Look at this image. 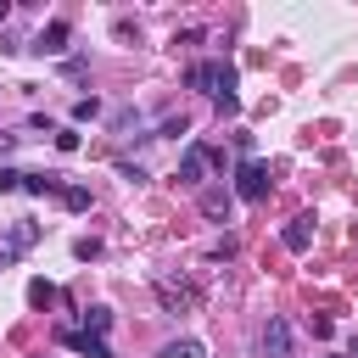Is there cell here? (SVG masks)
I'll return each mask as SVG.
<instances>
[{
    "mask_svg": "<svg viewBox=\"0 0 358 358\" xmlns=\"http://www.w3.org/2000/svg\"><path fill=\"white\" fill-rule=\"evenodd\" d=\"M34 241H39V224H34V218H17V224H6V229H0V263H17V257L34 246Z\"/></svg>",
    "mask_w": 358,
    "mask_h": 358,
    "instance_id": "cell-1",
    "label": "cell"
},
{
    "mask_svg": "<svg viewBox=\"0 0 358 358\" xmlns=\"http://www.w3.org/2000/svg\"><path fill=\"white\" fill-rule=\"evenodd\" d=\"M213 162H218V151H213V145H201V140H196V145H185V157H179V185H201Z\"/></svg>",
    "mask_w": 358,
    "mask_h": 358,
    "instance_id": "cell-2",
    "label": "cell"
},
{
    "mask_svg": "<svg viewBox=\"0 0 358 358\" xmlns=\"http://www.w3.org/2000/svg\"><path fill=\"white\" fill-rule=\"evenodd\" d=\"M235 196H241V201H263V196H268V168L246 157V162L235 168Z\"/></svg>",
    "mask_w": 358,
    "mask_h": 358,
    "instance_id": "cell-3",
    "label": "cell"
},
{
    "mask_svg": "<svg viewBox=\"0 0 358 358\" xmlns=\"http://www.w3.org/2000/svg\"><path fill=\"white\" fill-rule=\"evenodd\" d=\"M263 358H291V330H285V319H268V324H263Z\"/></svg>",
    "mask_w": 358,
    "mask_h": 358,
    "instance_id": "cell-4",
    "label": "cell"
},
{
    "mask_svg": "<svg viewBox=\"0 0 358 358\" xmlns=\"http://www.w3.org/2000/svg\"><path fill=\"white\" fill-rule=\"evenodd\" d=\"M34 50H39V56H62V50H67V22H62V17H56V22H45V28H39V39H34Z\"/></svg>",
    "mask_w": 358,
    "mask_h": 358,
    "instance_id": "cell-5",
    "label": "cell"
},
{
    "mask_svg": "<svg viewBox=\"0 0 358 358\" xmlns=\"http://www.w3.org/2000/svg\"><path fill=\"white\" fill-rule=\"evenodd\" d=\"M280 241H285V252H308V246H313V218H308V213H302V218H291Z\"/></svg>",
    "mask_w": 358,
    "mask_h": 358,
    "instance_id": "cell-6",
    "label": "cell"
},
{
    "mask_svg": "<svg viewBox=\"0 0 358 358\" xmlns=\"http://www.w3.org/2000/svg\"><path fill=\"white\" fill-rule=\"evenodd\" d=\"M62 341H67L73 352H84V358H112V352H106V341H101V336H90V330H62Z\"/></svg>",
    "mask_w": 358,
    "mask_h": 358,
    "instance_id": "cell-7",
    "label": "cell"
},
{
    "mask_svg": "<svg viewBox=\"0 0 358 358\" xmlns=\"http://www.w3.org/2000/svg\"><path fill=\"white\" fill-rule=\"evenodd\" d=\"M22 190L28 196H62L67 185H62V173H22Z\"/></svg>",
    "mask_w": 358,
    "mask_h": 358,
    "instance_id": "cell-8",
    "label": "cell"
},
{
    "mask_svg": "<svg viewBox=\"0 0 358 358\" xmlns=\"http://www.w3.org/2000/svg\"><path fill=\"white\" fill-rule=\"evenodd\" d=\"M201 213H207V218H224V224H229V196H224V190H201Z\"/></svg>",
    "mask_w": 358,
    "mask_h": 358,
    "instance_id": "cell-9",
    "label": "cell"
},
{
    "mask_svg": "<svg viewBox=\"0 0 358 358\" xmlns=\"http://www.w3.org/2000/svg\"><path fill=\"white\" fill-rule=\"evenodd\" d=\"M157 296H162L168 308H196V291H190V285H157Z\"/></svg>",
    "mask_w": 358,
    "mask_h": 358,
    "instance_id": "cell-10",
    "label": "cell"
},
{
    "mask_svg": "<svg viewBox=\"0 0 358 358\" xmlns=\"http://www.w3.org/2000/svg\"><path fill=\"white\" fill-rule=\"evenodd\" d=\"M162 358H207V347H201L196 336H185V341H168V347H162Z\"/></svg>",
    "mask_w": 358,
    "mask_h": 358,
    "instance_id": "cell-11",
    "label": "cell"
},
{
    "mask_svg": "<svg viewBox=\"0 0 358 358\" xmlns=\"http://www.w3.org/2000/svg\"><path fill=\"white\" fill-rule=\"evenodd\" d=\"M185 84H190V90H213V62H196V67H185Z\"/></svg>",
    "mask_w": 358,
    "mask_h": 358,
    "instance_id": "cell-12",
    "label": "cell"
},
{
    "mask_svg": "<svg viewBox=\"0 0 358 358\" xmlns=\"http://www.w3.org/2000/svg\"><path fill=\"white\" fill-rule=\"evenodd\" d=\"M28 302H34V308H50V302H56V285H50V280H28Z\"/></svg>",
    "mask_w": 358,
    "mask_h": 358,
    "instance_id": "cell-13",
    "label": "cell"
},
{
    "mask_svg": "<svg viewBox=\"0 0 358 358\" xmlns=\"http://www.w3.org/2000/svg\"><path fill=\"white\" fill-rule=\"evenodd\" d=\"M62 201H67V213H84V207H90V190H84V185H67Z\"/></svg>",
    "mask_w": 358,
    "mask_h": 358,
    "instance_id": "cell-14",
    "label": "cell"
},
{
    "mask_svg": "<svg viewBox=\"0 0 358 358\" xmlns=\"http://www.w3.org/2000/svg\"><path fill=\"white\" fill-rule=\"evenodd\" d=\"M106 324H112V313H106V308H84V330H90V336H101Z\"/></svg>",
    "mask_w": 358,
    "mask_h": 358,
    "instance_id": "cell-15",
    "label": "cell"
},
{
    "mask_svg": "<svg viewBox=\"0 0 358 358\" xmlns=\"http://www.w3.org/2000/svg\"><path fill=\"white\" fill-rule=\"evenodd\" d=\"M95 112H101V101H95V95H84V101H78V106H73V123H90V117H95Z\"/></svg>",
    "mask_w": 358,
    "mask_h": 358,
    "instance_id": "cell-16",
    "label": "cell"
},
{
    "mask_svg": "<svg viewBox=\"0 0 358 358\" xmlns=\"http://www.w3.org/2000/svg\"><path fill=\"white\" fill-rule=\"evenodd\" d=\"M56 145L62 151H78V129H56Z\"/></svg>",
    "mask_w": 358,
    "mask_h": 358,
    "instance_id": "cell-17",
    "label": "cell"
},
{
    "mask_svg": "<svg viewBox=\"0 0 358 358\" xmlns=\"http://www.w3.org/2000/svg\"><path fill=\"white\" fill-rule=\"evenodd\" d=\"M0 190H22V173L17 168H0Z\"/></svg>",
    "mask_w": 358,
    "mask_h": 358,
    "instance_id": "cell-18",
    "label": "cell"
},
{
    "mask_svg": "<svg viewBox=\"0 0 358 358\" xmlns=\"http://www.w3.org/2000/svg\"><path fill=\"white\" fill-rule=\"evenodd\" d=\"M11 140H17V134H0V157H6V151H11Z\"/></svg>",
    "mask_w": 358,
    "mask_h": 358,
    "instance_id": "cell-19",
    "label": "cell"
},
{
    "mask_svg": "<svg viewBox=\"0 0 358 358\" xmlns=\"http://www.w3.org/2000/svg\"><path fill=\"white\" fill-rule=\"evenodd\" d=\"M6 11H11V6H6V0H0V22H6Z\"/></svg>",
    "mask_w": 358,
    "mask_h": 358,
    "instance_id": "cell-20",
    "label": "cell"
},
{
    "mask_svg": "<svg viewBox=\"0 0 358 358\" xmlns=\"http://www.w3.org/2000/svg\"><path fill=\"white\" fill-rule=\"evenodd\" d=\"M34 358H45V352H34Z\"/></svg>",
    "mask_w": 358,
    "mask_h": 358,
    "instance_id": "cell-21",
    "label": "cell"
}]
</instances>
